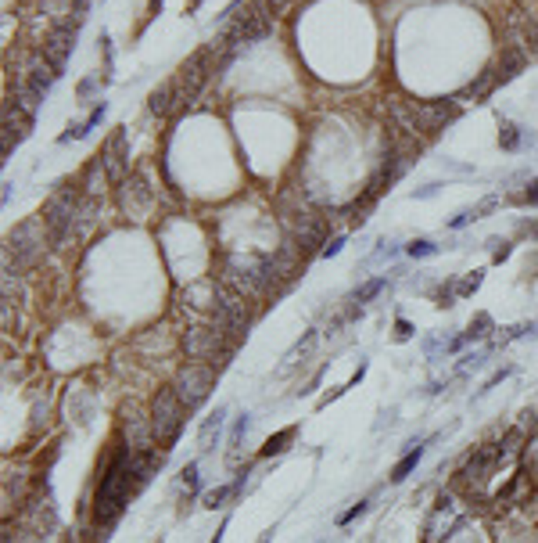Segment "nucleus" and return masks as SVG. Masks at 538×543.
Instances as JSON below:
<instances>
[{"label": "nucleus", "mask_w": 538, "mask_h": 543, "mask_svg": "<svg viewBox=\"0 0 538 543\" xmlns=\"http://www.w3.org/2000/svg\"><path fill=\"white\" fill-rule=\"evenodd\" d=\"M51 249V241H47V223L43 216H29L22 220L11 234H8V245H4V266H15L18 274H25V270H33L43 263Z\"/></svg>", "instance_id": "obj_1"}, {"label": "nucleus", "mask_w": 538, "mask_h": 543, "mask_svg": "<svg viewBox=\"0 0 538 543\" xmlns=\"http://www.w3.org/2000/svg\"><path fill=\"white\" fill-rule=\"evenodd\" d=\"M180 346L187 353V360H198V364H212L215 371L230 360V339L219 331L215 324H194V327H187L183 335H180Z\"/></svg>", "instance_id": "obj_2"}, {"label": "nucleus", "mask_w": 538, "mask_h": 543, "mask_svg": "<svg viewBox=\"0 0 538 543\" xmlns=\"http://www.w3.org/2000/svg\"><path fill=\"white\" fill-rule=\"evenodd\" d=\"M151 421H154V443L169 450L180 432H183V421H187V403L176 396V388L166 385V388H158L154 392V400H151Z\"/></svg>", "instance_id": "obj_3"}, {"label": "nucleus", "mask_w": 538, "mask_h": 543, "mask_svg": "<svg viewBox=\"0 0 538 543\" xmlns=\"http://www.w3.org/2000/svg\"><path fill=\"white\" fill-rule=\"evenodd\" d=\"M215 374L219 371L212 364H198V360H187L183 367H176L173 388H176V396L187 403V410H198L208 400V392L215 388Z\"/></svg>", "instance_id": "obj_4"}, {"label": "nucleus", "mask_w": 538, "mask_h": 543, "mask_svg": "<svg viewBox=\"0 0 538 543\" xmlns=\"http://www.w3.org/2000/svg\"><path fill=\"white\" fill-rule=\"evenodd\" d=\"M119 432H122V443L133 450V454H144V450H154V421H151V410H144L140 403H122L119 407Z\"/></svg>", "instance_id": "obj_5"}, {"label": "nucleus", "mask_w": 538, "mask_h": 543, "mask_svg": "<svg viewBox=\"0 0 538 543\" xmlns=\"http://www.w3.org/2000/svg\"><path fill=\"white\" fill-rule=\"evenodd\" d=\"M76 33H79V18H61L47 29V37L40 44V54L51 62V69L61 76L72 58V47H76Z\"/></svg>", "instance_id": "obj_6"}, {"label": "nucleus", "mask_w": 538, "mask_h": 543, "mask_svg": "<svg viewBox=\"0 0 538 543\" xmlns=\"http://www.w3.org/2000/svg\"><path fill=\"white\" fill-rule=\"evenodd\" d=\"M420 133H438L445 130L452 119L459 115V98H438V101H413Z\"/></svg>", "instance_id": "obj_7"}, {"label": "nucleus", "mask_w": 538, "mask_h": 543, "mask_svg": "<svg viewBox=\"0 0 538 543\" xmlns=\"http://www.w3.org/2000/svg\"><path fill=\"white\" fill-rule=\"evenodd\" d=\"M101 162H105L108 180L122 184L126 173H130V144H126V126H115V130H112L108 144L101 148Z\"/></svg>", "instance_id": "obj_8"}, {"label": "nucleus", "mask_w": 538, "mask_h": 543, "mask_svg": "<svg viewBox=\"0 0 538 543\" xmlns=\"http://www.w3.org/2000/svg\"><path fill=\"white\" fill-rule=\"evenodd\" d=\"M495 468H499V446H478V450L470 454V461L463 464L459 482H470V486H485Z\"/></svg>", "instance_id": "obj_9"}, {"label": "nucleus", "mask_w": 538, "mask_h": 543, "mask_svg": "<svg viewBox=\"0 0 538 543\" xmlns=\"http://www.w3.org/2000/svg\"><path fill=\"white\" fill-rule=\"evenodd\" d=\"M151 202H154V191L144 184L140 176H126L122 180V209L130 216H144L151 209Z\"/></svg>", "instance_id": "obj_10"}, {"label": "nucleus", "mask_w": 538, "mask_h": 543, "mask_svg": "<svg viewBox=\"0 0 538 543\" xmlns=\"http://www.w3.org/2000/svg\"><path fill=\"white\" fill-rule=\"evenodd\" d=\"M531 62V54L524 47H502V58H499V65H495V76L499 83H510L513 76H520Z\"/></svg>", "instance_id": "obj_11"}, {"label": "nucleus", "mask_w": 538, "mask_h": 543, "mask_svg": "<svg viewBox=\"0 0 538 543\" xmlns=\"http://www.w3.org/2000/svg\"><path fill=\"white\" fill-rule=\"evenodd\" d=\"M176 101H180V86H176V76H173V79H166L162 86H154V90H151L147 112H151V115H169Z\"/></svg>", "instance_id": "obj_12"}, {"label": "nucleus", "mask_w": 538, "mask_h": 543, "mask_svg": "<svg viewBox=\"0 0 538 543\" xmlns=\"http://www.w3.org/2000/svg\"><path fill=\"white\" fill-rule=\"evenodd\" d=\"M499 86V76H495V69H485L478 79H473V83H466L463 86V94H459V101H485L488 94H492V90Z\"/></svg>", "instance_id": "obj_13"}, {"label": "nucleus", "mask_w": 538, "mask_h": 543, "mask_svg": "<svg viewBox=\"0 0 538 543\" xmlns=\"http://www.w3.org/2000/svg\"><path fill=\"white\" fill-rule=\"evenodd\" d=\"M524 439H527V436H524L520 428H510V432L502 436V443H499V468L520 457V443H524Z\"/></svg>", "instance_id": "obj_14"}, {"label": "nucleus", "mask_w": 538, "mask_h": 543, "mask_svg": "<svg viewBox=\"0 0 538 543\" xmlns=\"http://www.w3.org/2000/svg\"><path fill=\"white\" fill-rule=\"evenodd\" d=\"M223 421H227V410L219 407L215 414H208V421L201 425V432H198V443H201V450H212V443L219 439V432H223Z\"/></svg>", "instance_id": "obj_15"}, {"label": "nucleus", "mask_w": 538, "mask_h": 543, "mask_svg": "<svg viewBox=\"0 0 538 543\" xmlns=\"http://www.w3.org/2000/svg\"><path fill=\"white\" fill-rule=\"evenodd\" d=\"M295 436H298V428H295V425H291V428H280L276 436H269V439L262 443V450H259V454H262V457H273V454H283V450H288V443H291Z\"/></svg>", "instance_id": "obj_16"}, {"label": "nucleus", "mask_w": 538, "mask_h": 543, "mask_svg": "<svg viewBox=\"0 0 538 543\" xmlns=\"http://www.w3.org/2000/svg\"><path fill=\"white\" fill-rule=\"evenodd\" d=\"M420 457H424V446H420V443H413V450H409V454H405V457L391 468V482H402L409 471H413V468L420 464Z\"/></svg>", "instance_id": "obj_17"}, {"label": "nucleus", "mask_w": 538, "mask_h": 543, "mask_svg": "<svg viewBox=\"0 0 538 543\" xmlns=\"http://www.w3.org/2000/svg\"><path fill=\"white\" fill-rule=\"evenodd\" d=\"M499 144H502V152H517L520 148V126L517 123H502L499 126Z\"/></svg>", "instance_id": "obj_18"}, {"label": "nucleus", "mask_w": 538, "mask_h": 543, "mask_svg": "<svg viewBox=\"0 0 538 543\" xmlns=\"http://www.w3.org/2000/svg\"><path fill=\"white\" fill-rule=\"evenodd\" d=\"M481 281H485V270H473V274H466V277L456 284V295H459V299H470L473 292L481 288Z\"/></svg>", "instance_id": "obj_19"}, {"label": "nucleus", "mask_w": 538, "mask_h": 543, "mask_svg": "<svg viewBox=\"0 0 538 543\" xmlns=\"http://www.w3.org/2000/svg\"><path fill=\"white\" fill-rule=\"evenodd\" d=\"M384 284H388L384 277H373V281H366L363 288H356V295H352V303H356V306H363V303H370V299H373L377 292H381Z\"/></svg>", "instance_id": "obj_20"}, {"label": "nucleus", "mask_w": 538, "mask_h": 543, "mask_svg": "<svg viewBox=\"0 0 538 543\" xmlns=\"http://www.w3.org/2000/svg\"><path fill=\"white\" fill-rule=\"evenodd\" d=\"M492 335V317L488 313H478L470 320V327H466V339H488Z\"/></svg>", "instance_id": "obj_21"}, {"label": "nucleus", "mask_w": 538, "mask_h": 543, "mask_svg": "<svg viewBox=\"0 0 538 543\" xmlns=\"http://www.w3.org/2000/svg\"><path fill=\"white\" fill-rule=\"evenodd\" d=\"M230 493H237V490H234V486H219V490H208V493H205V507H212V511H215V507H223V500H227Z\"/></svg>", "instance_id": "obj_22"}, {"label": "nucleus", "mask_w": 538, "mask_h": 543, "mask_svg": "<svg viewBox=\"0 0 538 543\" xmlns=\"http://www.w3.org/2000/svg\"><path fill=\"white\" fill-rule=\"evenodd\" d=\"M97 86H101V79H97V76H86V79L79 83V90H76V98H79V101L86 105V101L93 98V94H97Z\"/></svg>", "instance_id": "obj_23"}, {"label": "nucleus", "mask_w": 538, "mask_h": 543, "mask_svg": "<svg viewBox=\"0 0 538 543\" xmlns=\"http://www.w3.org/2000/svg\"><path fill=\"white\" fill-rule=\"evenodd\" d=\"M405 252L413 256V259H427V256H434V252H438V245H434V241H413V245H409Z\"/></svg>", "instance_id": "obj_24"}, {"label": "nucleus", "mask_w": 538, "mask_h": 543, "mask_svg": "<svg viewBox=\"0 0 538 543\" xmlns=\"http://www.w3.org/2000/svg\"><path fill=\"white\" fill-rule=\"evenodd\" d=\"M524 33H527V54H531V58H538V15L527 22Z\"/></svg>", "instance_id": "obj_25"}, {"label": "nucleus", "mask_w": 538, "mask_h": 543, "mask_svg": "<svg viewBox=\"0 0 538 543\" xmlns=\"http://www.w3.org/2000/svg\"><path fill=\"white\" fill-rule=\"evenodd\" d=\"M183 490H187V493L198 490V464H187V468H183Z\"/></svg>", "instance_id": "obj_26"}, {"label": "nucleus", "mask_w": 538, "mask_h": 543, "mask_svg": "<svg viewBox=\"0 0 538 543\" xmlns=\"http://www.w3.org/2000/svg\"><path fill=\"white\" fill-rule=\"evenodd\" d=\"M395 339H398V342H409V339H413V324H409V320H398V324H395Z\"/></svg>", "instance_id": "obj_27"}, {"label": "nucleus", "mask_w": 538, "mask_h": 543, "mask_svg": "<svg viewBox=\"0 0 538 543\" xmlns=\"http://www.w3.org/2000/svg\"><path fill=\"white\" fill-rule=\"evenodd\" d=\"M517 202H524V205H538V180H531V184H527V191H524Z\"/></svg>", "instance_id": "obj_28"}, {"label": "nucleus", "mask_w": 538, "mask_h": 543, "mask_svg": "<svg viewBox=\"0 0 538 543\" xmlns=\"http://www.w3.org/2000/svg\"><path fill=\"white\" fill-rule=\"evenodd\" d=\"M341 245H344V234L330 237V241H327V245H323V252H320V256H337V252H341Z\"/></svg>", "instance_id": "obj_29"}, {"label": "nucleus", "mask_w": 538, "mask_h": 543, "mask_svg": "<svg viewBox=\"0 0 538 543\" xmlns=\"http://www.w3.org/2000/svg\"><path fill=\"white\" fill-rule=\"evenodd\" d=\"M492 259H495V263L510 259V241H495V252H492Z\"/></svg>", "instance_id": "obj_30"}, {"label": "nucleus", "mask_w": 538, "mask_h": 543, "mask_svg": "<svg viewBox=\"0 0 538 543\" xmlns=\"http://www.w3.org/2000/svg\"><path fill=\"white\" fill-rule=\"evenodd\" d=\"M363 511H366V500H359V504H356L352 511H348V515H341V522H352V518H359Z\"/></svg>", "instance_id": "obj_31"}, {"label": "nucleus", "mask_w": 538, "mask_h": 543, "mask_svg": "<svg viewBox=\"0 0 538 543\" xmlns=\"http://www.w3.org/2000/svg\"><path fill=\"white\" fill-rule=\"evenodd\" d=\"M86 11H90V0H72V15L76 18H83Z\"/></svg>", "instance_id": "obj_32"}, {"label": "nucleus", "mask_w": 538, "mask_h": 543, "mask_svg": "<svg viewBox=\"0 0 538 543\" xmlns=\"http://www.w3.org/2000/svg\"><path fill=\"white\" fill-rule=\"evenodd\" d=\"M158 11H162V0H151V4H147V18H154Z\"/></svg>", "instance_id": "obj_33"}, {"label": "nucleus", "mask_w": 538, "mask_h": 543, "mask_svg": "<svg viewBox=\"0 0 538 543\" xmlns=\"http://www.w3.org/2000/svg\"><path fill=\"white\" fill-rule=\"evenodd\" d=\"M201 8V0H191V11H198Z\"/></svg>", "instance_id": "obj_34"}]
</instances>
